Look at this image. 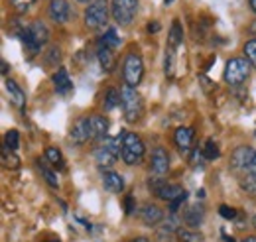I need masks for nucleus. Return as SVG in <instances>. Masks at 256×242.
Segmentation results:
<instances>
[{"instance_id": "nucleus-50", "label": "nucleus", "mask_w": 256, "mask_h": 242, "mask_svg": "<svg viewBox=\"0 0 256 242\" xmlns=\"http://www.w3.org/2000/svg\"><path fill=\"white\" fill-rule=\"evenodd\" d=\"M52 242H60V240H52Z\"/></svg>"}, {"instance_id": "nucleus-8", "label": "nucleus", "mask_w": 256, "mask_h": 242, "mask_svg": "<svg viewBox=\"0 0 256 242\" xmlns=\"http://www.w3.org/2000/svg\"><path fill=\"white\" fill-rule=\"evenodd\" d=\"M95 138V132H93V122L91 116H83L73 124L71 128V140L75 144H85L87 140H93Z\"/></svg>"}, {"instance_id": "nucleus-47", "label": "nucleus", "mask_w": 256, "mask_h": 242, "mask_svg": "<svg viewBox=\"0 0 256 242\" xmlns=\"http://www.w3.org/2000/svg\"><path fill=\"white\" fill-rule=\"evenodd\" d=\"M172 2H174V0H166V6H168V4H172Z\"/></svg>"}, {"instance_id": "nucleus-48", "label": "nucleus", "mask_w": 256, "mask_h": 242, "mask_svg": "<svg viewBox=\"0 0 256 242\" xmlns=\"http://www.w3.org/2000/svg\"><path fill=\"white\" fill-rule=\"evenodd\" d=\"M79 2H91V0H79Z\"/></svg>"}, {"instance_id": "nucleus-33", "label": "nucleus", "mask_w": 256, "mask_h": 242, "mask_svg": "<svg viewBox=\"0 0 256 242\" xmlns=\"http://www.w3.org/2000/svg\"><path fill=\"white\" fill-rule=\"evenodd\" d=\"M172 71H174V50L170 48L166 52V75H172Z\"/></svg>"}, {"instance_id": "nucleus-10", "label": "nucleus", "mask_w": 256, "mask_h": 242, "mask_svg": "<svg viewBox=\"0 0 256 242\" xmlns=\"http://www.w3.org/2000/svg\"><path fill=\"white\" fill-rule=\"evenodd\" d=\"M50 18L58 24H64L67 22L69 14H71V8H69V2L67 0H52L50 2Z\"/></svg>"}, {"instance_id": "nucleus-15", "label": "nucleus", "mask_w": 256, "mask_h": 242, "mask_svg": "<svg viewBox=\"0 0 256 242\" xmlns=\"http://www.w3.org/2000/svg\"><path fill=\"white\" fill-rule=\"evenodd\" d=\"M174 140H176V146L182 152H190V148H192L193 144V130L192 128H186V126L178 128Z\"/></svg>"}, {"instance_id": "nucleus-39", "label": "nucleus", "mask_w": 256, "mask_h": 242, "mask_svg": "<svg viewBox=\"0 0 256 242\" xmlns=\"http://www.w3.org/2000/svg\"><path fill=\"white\" fill-rule=\"evenodd\" d=\"M248 174H250V176H256V152H254L252 162H250V166H248Z\"/></svg>"}, {"instance_id": "nucleus-1", "label": "nucleus", "mask_w": 256, "mask_h": 242, "mask_svg": "<svg viewBox=\"0 0 256 242\" xmlns=\"http://www.w3.org/2000/svg\"><path fill=\"white\" fill-rule=\"evenodd\" d=\"M120 106H122L124 118L128 122L140 120V116L144 112V102H142L140 92L136 91L134 87H128V85H124L120 89Z\"/></svg>"}, {"instance_id": "nucleus-24", "label": "nucleus", "mask_w": 256, "mask_h": 242, "mask_svg": "<svg viewBox=\"0 0 256 242\" xmlns=\"http://www.w3.org/2000/svg\"><path fill=\"white\" fill-rule=\"evenodd\" d=\"M120 104V92L116 91V89H108L106 91V96H104V108L106 110H112V108H116Z\"/></svg>"}, {"instance_id": "nucleus-28", "label": "nucleus", "mask_w": 256, "mask_h": 242, "mask_svg": "<svg viewBox=\"0 0 256 242\" xmlns=\"http://www.w3.org/2000/svg\"><path fill=\"white\" fill-rule=\"evenodd\" d=\"M4 140H6V148H10L12 152L18 150L20 138H18V132H16V130H8V132H6V136H4Z\"/></svg>"}, {"instance_id": "nucleus-2", "label": "nucleus", "mask_w": 256, "mask_h": 242, "mask_svg": "<svg viewBox=\"0 0 256 242\" xmlns=\"http://www.w3.org/2000/svg\"><path fill=\"white\" fill-rule=\"evenodd\" d=\"M122 156V136L106 138L95 152V162L98 168H110Z\"/></svg>"}, {"instance_id": "nucleus-16", "label": "nucleus", "mask_w": 256, "mask_h": 242, "mask_svg": "<svg viewBox=\"0 0 256 242\" xmlns=\"http://www.w3.org/2000/svg\"><path fill=\"white\" fill-rule=\"evenodd\" d=\"M96 60H98L100 69H102L104 73H112V71H114L116 61H114V56H112V50H108V48H100V46H98Z\"/></svg>"}, {"instance_id": "nucleus-14", "label": "nucleus", "mask_w": 256, "mask_h": 242, "mask_svg": "<svg viewBox=\"0 0 256 242\" xmlns=\"http://www.w3.org/2000/svg\"><path fill=\"white\" fill-rule=\"evenodd\" d=\"M140 216H142V222L148 224V226H156L164 218V212H162L160 207L156 205H144L142 211H140Z\"/></svg>"}, {"instance_id": "nucleus-46", "label": "nucleus", "mask_w": 256, "mask_h": 242, "mask_svg": "<svg viewBox=\"0 0 256 242\" xmlns=\"http://www.w3.org/2000/svg\"><path fill=\"white\" fill-rule=\"evenodd\" d=\"M252 224H254V228H256V214H254V218H252Z\"/></svg>"}, {"instance_id": "nucleus-31", "label": "nucleus", "mask_w": 256, "mask_h": 242, "mask_svg": "<svg viewBox=\"0 0 256 242\" xmlns=\"http://www.w3.org/2000/svg\"><path fill=\"white\" fill-rule=\"evenodd\" d=\"M240 187L248 193V195H256V176H246L242 182H240Z\"/></svg>"}, {"instance_id": "nucleus-37", "label": "nucleus", "mask_w": 256, "mask_h": 242, "mask_svg": "<svg viewBox=\"0 0 256 242\" xmlns=\"http://www.w3.org/2000/svg\"><path fill=\"white\" fill-rule=\"evenodd\" d=\"M164 185H166V182H164V180H160V178H154V180L150 178V182H148V187H150L154 193H158Z\"/></svg>"}, {"instance_id": "nucleus-49", "label": "nucleus", "mask_w": 256, "mask_h": 242, "mask_svg": "<svg viewBox=\"0 0 256 242\" xmlns=\"http://www.w3.org/2000/svg\"><path fill=\"white\" fill-rule=\"evenodd\" d=\"M252 32H256V24H254V26H252Z\"/></svg>"}, {"instance_id": "nucleus-9", "label": "nucleus", "mask_w": 256, "mask_h": 242, "mask_svg": "<svg viewBox=\"0 0 256 242\" xmlns=\"http://www.w3.org/2000/svg\"><path fill=\"white\" fill-rule=\"evenodd\" d=\"M252 158H254V150L250 146H240L230 156V168L232 170H248Z\"/></svg>"}, {"instance_id": "nucleus-17", "label": "nucleus", "mask_w": 256, "mask_h": 242, "mask_svg": "<svg viewBox=\"0 0 256 242\" xmlns=\"http://www.w3.org/2000/svg\"><path fill=\"white\" fill-rule=\"evenodd\" d=\"M184 193H186V189H184L182 185H172V183H166V185L162 187L156 195L160 197L162 201L172 203V201H176V199H178L180 195H184Z\"/></svg>"}, {"instance_id": "nucleus-45", "label": "nucleus", "mask_w": 256, "mask_h": 242, "mask_svg": "<svg viewBox=\"0 0 256 242\" xmlns=\"http://www.w3.org/2000/svg\"><path fill=\"white\" fill-rule=\"evenodd\" d=\"M224 240H226V242H234V238H228V236H224Z\"/></svg>"}, {"instance_id": "nucleus-30", "label": "nucleus", "mask_w": 256, "mask_h": 242, "mask_svg": "<svg viewBox=\"0 0 256 242\" xmlns=\"http://www.w3.org/2000/svg\"><path fill=\"white\" fill-rule=\"evenodd\" d=\"M2 158H4V164H6L8 168H18V164H20V160L14 156V152L10 150V148H6V146H4V150H2Z\"/></svg>"}, {"instance_id": "nucleus-4", "label": "nucleus", "mask_w": 256, "mask_h": 242, "mask_svg": "<svg viewBox=\"0 0 256 242\" xmlns=\"http://www.w3.org/2000/svg\"><path fill=\"white\" fill-rule=\"evenodd\" d=\"M248 73H250V63L242 58H234V60L226 61V67H224V81L232 87L236 85H242L246 79H248Z\"/></svg>"}, {"instance_id": "nucleus-25", "label": "nucleus", "mask_w": 256, "mask_h": 242, "mask_svg": "<svg viewBox=\"0 0 256 242\" xmlns=\"http://www.w3.org/2000/svg\"><path fill=\"white\" fill-rule=\"evenodd\" d=\"M44 60H46L48 65H58L60 60H62V50H60L58 46H52V48L44 54Z\"/></svg>"}, {"instance_id": "nucleus-21", "label": "nucleus", "mask_w": 256, "mask_h": 242, "mask_svg": "<svg viewBox=\"0 0 256 242\" xmlns=\"http://www.w3.org/2000/svg\"><path fill=\"white\" fill-rule=\"evenodd\" d=\"M98 46H100V48H108V50H116V48L120 46V38H118L116 30H112V28H110V30L100 38Z\"/></svg>"}, {"instance_id": "nucleus-40", "label": "nucleus", "mask_w": 256, "mask_h": 242, "mask_svg": "<svg viewBox=\"0 0 256 242\" xmlns=\"http://www.w3.org/2000/svg\"><path fill=\"white\" fill-rule=\"evenodd\" d=\"M148 32H150V34H152V32H154V34L160 32V24H158V22H150V24H148Z\"/></svg>"}, {"instance_id": "nucleus-20", "label": "nucleus", "mask_w": 256, "mask_h": 242, "mask_svg": "<svg viewBox=\"0 0 256 242\" xmlns=\"http://www.w3.org/2000/svg\"><path fill=\"white\" fill-rule=\"evenodd\" d=\"M91 122H93V132H95L96 140H106V130H108L106 118L100 116V114H93V116H91Z\"/></svg>"}, {"instance_id": "nucleus-42", "label": "nucleus", "mask_w": 256, "mask_h": 242, "mask_svg": "<svg viewBox=\"0 0 256 242\" xmlns=\"http://www.w3.org/2000/svg\"><path fill=\"white\" fill-rule=\"evenodd\" d=\"M132 242H150L148 238H144V236H140V238H134Z\"/></svg>"}, {"instance_id": "nucleus-12", "label": "nucleus", "mask_w": 256, "mask_h": 242, "mask_svg": "<svg viewBox=\"0 0 256 242\" xmlns=\"http://www.w3.org/2000/svg\"><path fill=\"white\" fill-rule=\"evenodd\" d=\"M4 89H6V92H8L10 100H12L18 108H24V104H26V92L20 89V85H18L16 81L6 79V81H4Z\"/></svg>"}, {"instance_id": "nucleus-32", "label": "nucleus", "mask_w": 256, "mask_h": 242, "mask_svg": "<svg viewBox=\"0 0 256 242\" xmlns=\"http://www.w3.org/2000/svg\"><path fill=\"white\" fill-rule=\"evenodd\" d=\"M244 54H246V60L256 67V38L254 40H248L244 44Z\"/></svg>"}, {"instance_id": "nucleus-7", "label": "nucleus", "mask_w": 256, "mask_h": 242, "mask_svg": "<svg viewBox=\"0 0 256 242\" xmlns=\"http://www.w3.org/2000/svg\"><path fill=\"white\" fill-rule=\"evenodd\" d=\"M138 12V0H112L110 14L116 24L128 26Z\"/></svg>"}, {"instance_id": "nucleus-29", "label": "nucleus", "mask_w": 256, "mask_h": 242, "mask_svg": "<svg viewBox=\"0 0 256 242\" xmlns=\"http://www.w3.org/2000/svg\"><path fill=\"white\" fill-rule=\"evenodd\" d=\"M38 166H40L42 176H44V180L48 182V185H52V187H58V185H60V182H58V176H56L52 170H48L46 166H42V162H38Z\"/></svg>"}, {"instance_id": "nucleus-23", "label": "nucleus", "mask_w": 256, "mask_h": 242, "mask_svg": "<svg viewBox=\"0 0 256 242\" xmlns=\"http://www.w3.org/2000/svg\"><path fill=\"white\" fill-rule=\"evenodd\" d=\"M201 154H203L205 160H217V158L221 156V150H219V146H217L215 140H207V142H205V148H203Z\"/></svg>"}, {"instance_id": "nucleus-26", "label": "nucleus", "mask_w": 256, "mask_h": 242, "mask_svg": "<svg viewBox=\"0 0 256 242\" xmlns=\"http://www.w3.org/2000/svg\"><path fill=\"white\" fill-rule=\"evenodd\" d=\"M46 158L54 164V166H60V168H64V158H62V152L58 150V148H54V146H50V148H46Z\"/></svg>"}, {"instance_id": "nucleus-38", "label": "nucleus", "mask_w": 256, "mask_h": 242, "mask_svg": "<svg viewBox=\"0 0 256 242\" xmlns=\"http://www.w3.org/2000/svg\"><path fill=\"white\" fill-rule=\"evenodd\" d=\"M124 209H126L128 214L136 211V207H134V197H132V195H128L126 199H124Z\"/></svg>"}, {"instance_id": "nucleus-22", "label": "nucleus", "mask_w": 256, "mask_h": 242, "mask_svg": "<svg viewBox=\"0 0 256 242\" xmlns=\"http://www.w3.org/2000/svg\"><path fill=\"white\" fill-rule=\"evenodd\" d=\"M182 38H184V32H182V26L178 20H174L172 24V30H170V48L176 50L180 44H182Z\"/></svg>"}, {"instance_id": "nucleus-36", "label": "nucleus", "mask_w": 256, "mask_h": 242, "mask_svg": "<svg viewBox=\"0 0 256 242\" xmlns=\"http://www.w3.org/2000/svg\"><path fill=\"white\" fill-rule=\"evenodd\" d=\"M12 2H14V6H16L18 12H26L34 4V0H12Z\"/></svg>"}, {"instance_id": "nucleus-35", "label": "nucleus", "mask_w": 256, "mask_h": 242, "mask_svg": "<svg viewBox=\"0 0 256 242\" xmlns=\"http://www.w3.org/2000/svg\"><path fill=\"white\" fill-rule=\"evenodd\" d=\"M219 212H221L223 218H228V220H232V218L236 216V211H234L232 207H226V205H221V207H219Z\"/></svg>"}, {"instance_id": "nucleus-11", "label": "nucleus", "mask_w": 256, "mask_h": 242, "mask_svg": "<svg viewBox=\"0 0 256 242\" xmlns=\"http://www.w3.org/2000/svg\"><path fill=\"white\" fill-rule=\"evenodd\" d=\"M152 172L154 174H166L168 170H170V156H168V152L164 150V148H156V150L152 152Z\"/></svg>"}, {"instance_id": "nucleus-27", "label": "nucleus", "mask_w": 256, "mask_h": 242, "mask_svg": "<svg viewBox=\"0 0 256 242\" xmlns=\"http://www.w3.org/2000/svg\"><path fill=\"white\" fill-rule=\"evenodd\" d=\"M178 238L182 242H203V234L193 232V230H178Z\"/></svg>"}, {"instance_id": "nucleus-3", "label": "nucleus", "mask_w": 256, "mask_h": 242, "mask_svg": "<svg viewBox=\"0 0 256 242\" xmlns=\"http://www.w3.org/2000/svg\"><path fill=\"white\" fill-rule=\"evenodd\" d=\"M144 158V142L138 134L124 132L122 134V160L126 166H138Z\"/></svg>"}, {"instance_id": "nucleus-19", "label": "nucleus", "mask_w": 256, "mask_h": 242, "mask_svg": "<svg viewBox=\"0 0 256 242\" xmlns=\"http://www.w3.org/2000/svg\"><path fill=\"white\" fill-rule=\"evenodd\" d=\"M203 216H205L203 207H201V205H193V207H190V211L186 212L184 222H186L188 226H199V224L203 222Z\"/></svg>"}, {"instance_id": "nucleus-13", "label": "nucleus", "mask_w": 256, "mask_h": 242, "mask_svg": "<svg viewBox=\"0 0 256 242\" xmlns=\"http://www.w3.org/2000/svg\"><path fill=\"white\" fill-rule=\"evenodd\" d=\"M102 185L110 193H120L124 189V178L116 172H104L102 174Z\"/></svg>"}, {"instance_id": "nucleus-6", "label": "nucleus", "mask_w": 256, "mask_h": 242, "mask_svg": "<svg viewBox=\"0 0 256 242\" xmlns=\"http://www.w3.org/2000/svg\"><path fill=\"white\" fill-rule=\"evenodd\" d=\"M122 75H124V81H126L128 87H138L142 77H144V63L142 58L138 54H128L124 65H122Z\"/></svg>"}, {"instance_id": "nucleus-43", "label": "nucleus", "mask_w": 256, "mask_h": 242, "mask_svg": "<svg viewBox=\"0 0 256 242\" xmlns=\"http://www.w3.org/2000/svg\"><path fill=\"white\" fill-rule=\"evenodd\" d=\"M242 242H256V236H246Z\"/></svg>"}, {"instance_id": "nucleus-18", "label": "nucleus", "mask_w": 256, "mask_h": 242, "mask_svg": "<svg viewBox=\"0 0 256 242\" xmlns=\"http://www.w3.org/2000/svg\"><path fill=\"white\" fill-rule=\"evenodd\" d=\"M54 83H56V91L60 92V94H67V92L71 91V87H73L71 79H69V73L64 67H60L58 73L54 75Z\"/></svg>"}, {"instance_id": "nucleus-34", "label": "nucleus", "mask_w": 256, "mask_h": 242, "mask_svg": "<svg viewBox=\"0 0 256 242\" xmlns=\"http://www.w3.org/2000/svg\"><path fill=\"white\" fill-rule=\"evenodd\" d=\"M186 199H188V191H186L184 195H180L176 201H172V203H170V211H172V214H176V212H178L180 205H182V203H186Z\"/></svg>"}, {"instance_id": "nucleus-5", "label": "nucleus", "mask_w": 256, "mask_h": 242, "mask_svg": "<svg viewBox=\"0 0 256 242\" xmlns=\"http://www.w3.org/2000/svg\"><path fill=\"white\" fill-rule=\"evenodd\" d=\"M108 2L106 0H95L89 4V8L85 10V26L89 30H98L106 24L108 20Z\"/></svg>"}, {"instance_id": "nucleus-44", "label": "nucleus", "mask_w": 256, "mask_h": 242, "mask_svg": "<svg viewBox=\"0 0 256 242\" xmlns=\"http://www.w3.org/2000/svg\"><path fill=\"white\" fill-rule=\"evenodd\" d=\"M248 2H250V8L256 12V0H248Z\"/></svg>"}, {"instance_id": "nucleus-41", "label": "nucleus", "mask_w": 256, "mask_h": 242, "mask_svg": "<svg viewBox=\"0 0 256 242\" xmlns=\"http://www.w3.org/2000/svg\"><path fill=\"white\" fill-rule=\"evenodd\" d=\"M0 65H2V69H0V71H2V75H6V73H8V63H6V61H2Z\"/></svg>"}]
</instances>
